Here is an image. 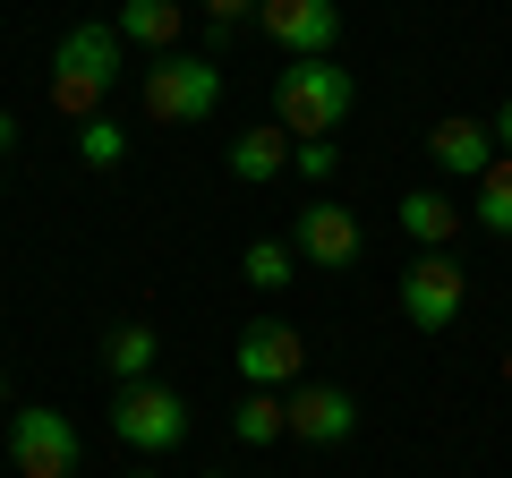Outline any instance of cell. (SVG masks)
Returning a JSON list of instances; mask_svg holds the SVG:
<instances>
[{"instance_id": "1", "label": "cell", "mask_w": 512, "mask_h": 478, "mask_svg": "<svg viewBox=\"0 0 512 478\" xmlns=\"http://www.w3.org/2000/svg\"><path fill=\"white\" fill-rule=\"evenodd\" d=\"M359 111V77L333 69V60H291V69L274 77V120L308 146V137H333Z\"/></svg>"}, {"instance_id": "2", "label": "cell", "mask_w": 512, "mask_h": 478, "mask_svg": "<svg viewBox=\"0 0 512 478\" xmlns=\"http://www.w3.org/2000/svg\"><path fill=\"white\" fill-rule=\"evenodd\" d=\"M111 77H120V26H69L52 43V103L69 120H94L103 111Z\"/></svg>"}, {"instance_id": "3", "label": "cell", "mask_w": 512, "mask_h": 478, "mask_svg": "<svg viewBox=\"0 0 512 478\" xmlns=\"http://www.w3.org/2000/svg\"><path fill=\"white\" fill-rule=\"evenodd\" d=\"M214 111H222V60L163 52L146 69V120H163V129H205Z\"/></svg>"}, {"instance_id": "4", "label": "cell", "mask_w": 512, "mask_h": 478, "mask_svg": "<svg viewBox=\"0 0 512 478\" xmlns=\"http://www.w3.org/2000/svg\"><path fill=\"white\" fill-rule=\"evenodd\" d=\"M461 308H470V274H461L444 248H419V257L402 265V316L419 333H453Z\"/></svg>"}, {"instance_id": "5", "label": "cell", "mask_w": 512, "mask_h": 478, "mask_svg": "<svg viewBox=\"0 0 512 478\" xmlns=\"http://www.w3.org/2000/svg\"><path fill=\"white\" fill-rule=\"evenodd\" d=\"M111 436L137 444V453H171V444L188 436V402L171 385H120V402H111Z\"/></svg>"}, {"instance_id": "6", "label": "cell", "mask_w": 512, "mask_h": 478, "mask_svg": "<svg viewBox=\"0 0 512 478\" xmlns=\"http://www.w3.org/2000/svg\"><path fill=\"white\" fill-rule=\"evenodd\" d=\"M9 461H18V478H77L86 444H77V427L60 410H18L9 419Z\"/></svg>"}, {"instance_id": "7", "label": "cell", "mask_w": 512, "mask_h": 478, "mask_svg": "<svg viewBox=\"0 0 512 478\" xmlns=\"http://www.w3.org/2000/svg\"><path fill=\"white\" fill-rule=\"evenodd\" d=\"M256 26H265V43H274L282 60H333L342 9H333V0H265Z\"/></svg>"}, {"instance_id": "8", "label": "cell", "mask_w": 512, "mask_h": 478, "mask_svg": "<svg viewBox=\"0 0 512 478\" xmlns=\"http://www.w3.org/2000/svg\"><path fill=\"white\" fill-rule=\"evenodd\" d=\"M239 385H256V393H291L299 385V359H308V342H299L282 316H256L248 333H239Z\"/></svg>"}, {"instance_id": "9", "label": "cell", "mask_w": 512, "mask_h": 478, "mask_svg": "<svg viewBox=\"0 0 512 478\" xmlns=\"http://www.w3.org/2000/svg\"><path fill=\"white\" fill-rule=\"evenodd\" d=\"M291 436L299 444H350L359 436V402L342 385H291Z\"/></svg>"}, {"instance_id": "10", "label": "cell", "mask_w": 512, "mask_h": 478, "mask_svg": "<svg viewBox=\"0 0 512 478\" xmlns=\"http://www.w3.org/2000/svg\"><path fill=\"white\" fill-rule=\"evenodd\" d=\"M291 248H299L308 265H359L367 231H359V214H350V205H308V214H299V231H291Z\"/></svg>"}, {"instance_id": "11", "label": "cell", "mask_w": 512, "mask_h": 478, "mask_svg": "<svg viewBox=\"0 0 512 478\" xmlns=\"http://www.w3.org/2000/svg\"><path fill=\"white\" fill-rule=\"evenodd\" d=\"M427 163L453 171V180H487V163H495V129L453 111V120H436V129H427Z\"/></svg>"}, {"instance_id": "12", "label": "cell", "mask_w": 512, "mask_h": 478, "mask_svg": "<svg viewBox=\"0 0 512 478\" xmlns=\"http://www.w3.org/2000/svg\"><path fill=\"white\" fill-rule=\"evenodd\" d=\"M299 163V146H291V129H282V120H265V129H239L231 137V180H282V171Z\"/></svg>"}, {"instance_id": "13", "label": "cell", "mask_w": 512, "mask_h": 478, "mask_svg": "<svg viewBox=\"0 0 512 478\" xmlns=\"http://www.w3.org/2000/svg\"><path fill=\"white\" fill-rule=\"evenodd\" d=\"M120 43H146L154 60L163 52H180V0H120Z\"/></svg>"}, {"instance_id": "14", "label": "cell", "mask_w": 512, "mask_h": 478, "mask_svg": "<svg viewBox=\"0 0 512 478\" xmlns=\"http://www.w3.org/2000/svg\"><path fill=\"white\" fill-rule=\"evenodd\" d=\"M402 231H410V248H453L461 205L444 197V188H410V197H402Z\"/></svg>"}, {"instance_id": "15", "label": "cell", "mask_w": 512, "mask_h": 478, "mask_svg": "<svg viewBox=\"0 0 512 478\" xmlns=\"http://www.w3.org/2000/svg\"><path fill=\"white\" fill-rule=\"evenodd\" d=\"M231 436L239 444H282L291 436V393H239V410H231Z\"/></svg>"}, {"instance_id": "16", "label": "cell", "mask_w": 512, "mask_h": 478, "mask_svg": "<svg viewBox=\"0 0 512 478\" xmlns=\"http://www.w3.org/2000/svg\"><path fill=\"white\" fill-rule=\"evenodd\" d=\"M103 359H111V376H120V385H146L154 359H163V333H154V325H120V333L103 342Z\"/></svg>"}, {"instance_id": "17", "label": "cell", "mask_w": 512, "mask_h": 478, "mask_svg": "<svg viewBox=\"0 0 512 478\" xmlns=\"http://www.w3.org/2000/svg\"><path fill=\"white\" fill-rule=\"evenodd\" d=\"M470 222L487 239H512V154L487 163V180H478V197H470Z\"/></svg>"}, {"instance_id": "18", "label": "cell", "mask_w": 512, "mask_h": 478, "mask_svg": "<svg viewBox=\"0 0 512 478\" xmlns=\"http://www.w3.org/2000/svg\"><path fill=\"white\" fill-rule=\"evenodd\" d=\"M77 154H86L94 171H120V163H128V129L94 111V120H77Z\"/></svg>"}, {"instance_id": "19", "label": "cell", "mask_w": 512, "mask_h": 478, "mask_svg": "<svg viewBox=\"0 0 512 478\" xmlns=\"http://www.w3.org/2000/svg\"><path fill=\"white\" fill-rule=\"evenodd\" d=\"M291 239H248V257H239V274L256 282V291H282V282H291Z\"/></svg>"}, {"instance_id": "20", "label": "cell", "mask_w": 512, "mask_h": 478, "mask_svg": "<svg viewBox=\"0 0 512 478\" xmlns=\"http://www.w3.org/2000/svg\"><path fill=\"white\" fill-rule=\"evenodd\" d=\"M333 163H342V154H333L325 137H308V146H299V180H333Z\"/></svg>"}, {"instance_id": "21", "label": "cell", "mask_w": 512, "mask_h": 478, "mask_svg": "<svg viewBox=\"0 0 512 478\" xmlns=\"http://www.w3.org/2000/svg\"><path fill=\"white\" fill-rule=\"evenodd\" d=\"M256 9H265V0H205V18H214V26H222V35H231V26H239V18H256Z\"/></svg>"}, {"instance_id": "22", "label": "cell", "mask_w": 512, "mask_h": 478, "mask_svg": "<svg viewBox=\"0 0 512 478\" xmlns=\"http://www.w3.org/2000/svg\"><path fill=\"white\" fill-rule=\"evenodd\" d=\"M487 129H495V154H512V103H495V120H487Z\"/></svg>"}, {"instance_id": "23", "label": "cell", "mask_w": 512, "mask_h": 478, "mask_svg": "<svg viewBox=\"0 0 512 478\" xmlns=\"http://www.w3.org/2000/svg\"><path fill=\"white\" fill-rule=\"evenodd\" d=\"M9 154H18V120H9V111H0V163H9Z\"/></svg>"}, {"instance_id": "24", "label": "cell", "mask_w": 512, "mask_h": 478, "mask_svg": "<svg viewBox=\"0 0 512 478\" xmlns=\"http://www.w3.org/2000/svg\"><path fill=\"white\" fill-rule=\"evenodd\" d=\"M128 478H154V461H146V470H128Z\"/></svg>"}, {"instance_id": "25", "label": "cell", "mask_w": 512, "mask_h": 478, "mask_svg": "<svg viewBox=\"0 0 512 478\" xmlns=\"http://www.w3.org/2000/svg\"><path fill=\"white\" fill-rule=\"evenodd\" d=\"M504 385H512V350H504Z\"/></svg>"}, {"instance_id": "26", "label": "cell", "mask_w": 512, "mask_h": 478, "mask_svg": "<svg viewBox=\"0 0 512 478\" xmlns=\"http://www.w3.org/2000/svg\"><path fill=\"white\" fill-rule=\"evenodd\" d=\"M0 393H9V385H0Z\"/></svg>"}]
</instances>
